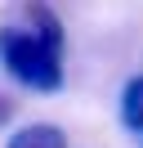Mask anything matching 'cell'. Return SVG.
I'll list each match as a JSON object with an SVG mask.
<instances>
[{
	"mask_svg": "<svg viewBox=\"0 0 143 148\" xmlns=\"http://www.w3.org/2000/svg\"><path fill=\"white\" fill-rule=\"evenodd\" d=\"M121 126L134 130V135H143V72L130 76L121 90Z\"/></svg>",
	"mask_w": 143,
	"mask_h": 148,
	"instance_id": "obj_3",
	"label": "cell"
},
{
	"mask_svg": "<svg viewBox=\"0 0 143 148\" xmlns=\"http://www.w3.org/2000/svg\"><path fill=\"white\" fill-rule=\"evenodd\" d=\"M27 23L31 27H0V67L27 90L54 94L63 85V23L40 0L27 5Z\"/></svg>",
	"mask_w": 143,
	"mask_h": 148,
	"instance_id": "obj_1",
	"label": "cell"
},
{
	"mask_svg": "<svg viewBox=\"0 0 143 148\" xmlns=\"http://www.w3.org/2000/svg\"><path fill=\"white\" fill-rule=\"evenodd\" d=\"M5 148H67V135L58 126H22L9 135Z\"/></svg>",
	"mask_w": 143,
	"mask_h": 148,
	"instance_id": "obj_2",
	"label": "cell"
}]
</instances>
